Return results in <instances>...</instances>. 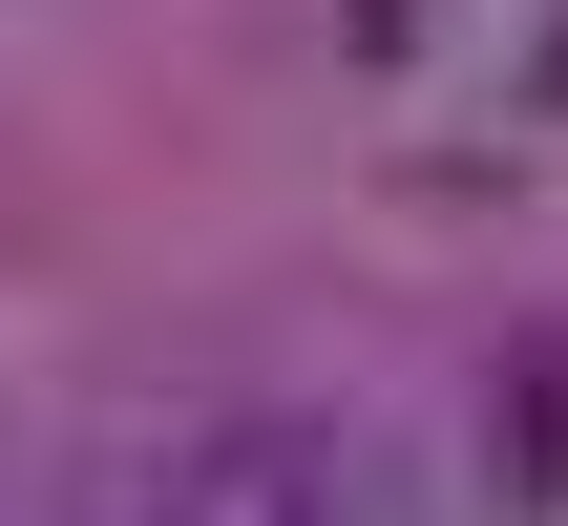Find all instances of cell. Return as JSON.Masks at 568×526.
Here are the masks:
<instances>
[{
    "mask_svg": "<svg viewBox=\"0 0 568 526\" xmlns=\"http://www.w3.org/2000/svg\"><path fill=\"white\" fill-rule=\"evenodd\" d=\"M126 526H358V464H337L316 422H190V443L126 485Z\"/></svg>",
    "mask_w": 568,
    "mask_h": 526,
    "instance_id": "1",
    "label": "cell"
}]
</instances>
